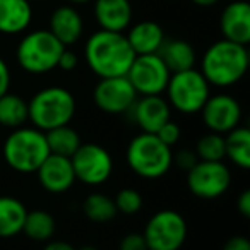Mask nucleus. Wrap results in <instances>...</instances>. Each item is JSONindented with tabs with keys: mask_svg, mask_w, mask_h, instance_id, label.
<instances>
[{
	"mask_svg": "<svg viewBox=\"0 0 250 250\" xmlns=\"http://www.w3.org/2000/svg\"><path fill=\"white\" fill-rule=\"evenodd\" d=\"M84 57L91 72L100 79L104 77L127 76L136 53L130 48L125 33L98 29L84 45Z\"/></svg>",
	"mask_w": 250,
	"mask_h": 250,
	"instance_id": "obj_1",
	"label": "nucleus"
},
{
	"mask_svg": "<svg viewBox=\"0 0 250 250\" xmlns=\"http://www.w3.org/2000/svg\"><path fill=\"white\" fill-rule=\"evenodd\" d=\"M249 50L245 45L219 40L212 43L201 59V74L209 86L229 87L240 83L249 70Z\"/></svg>",
	"mask_w": 250,
	"mask_h": 250,
	"instance_id": "obj_2",
	"label": "nucleus"
},
{
	"mask_svg": "<svg viewBox=\"0 0 250 250\" xmlns=\"http://www.w3.org/2000/svg\"><path fill=\"white\" fill-rule=\"evenodd\" d=\"M74 115L76 98L62 86L43 87L28 101V120L43 132L70 124Z\"/></svg>",
	"mask_w": 250,
	"mask_h": 250,
	"instance_id": "obj_3",
	"label": "nucleus"
},
{
	"mask_svg": "<svg viewBox=\"0 0 250 250\" xmlns=\"http://www.w3.org/2000/svg\"><path fill=\"white\" fill-rule=\"evenodd\" d=\"M50 156L45 132L36 127H18L4 143V160L18 173H36Z\"/></svg>",
	"mask_w": 250,
	"mask_h": 250,
	"instance_id": "obj_4",
	"label": "nucleus"
},
{
	"mask_svg": "<svg viewBox=\"0 0 250 250\" xmlns=\"http://www.w3.org/2000/svg\"><path fill=\"white\" fill-rule=\"evenodd\" d=\"M127 163L136 175L147 180H156L170 171L173 153L161 143L156 134L141 132L127 146Z\"/></svg>",
	"mask_w": 250,
	"mask_h": 250,
	"instance_id": "obj_5",
	"label": "nucleus"
},
{
	"mask_svg": "<svg viewBox=\"0 0 250 250\" xmlns=\"http://www.w3.org/2000/svg\"><path fill=\"white\" fill-rule=\"evenodd\" d=\"M63 48L48 29H35L21 38L16 48V60L24 72L40 76L57 69Z\"/></svg>",
	"mask_w": 250,
	"mask_h": 250,
	"instance_id": "obj_6",
	"label": "nucleus"
},
{
	"mask_svg": "<svg viewBox=\"0 0 250 250\" xmlns=\"http://www.w3.org/2000/svg\"><path fill=\"white\" fill-rule=\"evenodd\" d=\"M168 104L184 115H194L202 110L211 96V86L201 74V70L188 69L173 72L167 86Z\"/></svg>",
	"mask_w": 250,
	"mask_h": 250,
	"instance_id": "obj_7",
	"label": "nucleus"
},
{
	"mask_svg": "<svg viewBox=\"0 0 250 250\" xmlns=\"http://www.w3.org/2000/svg\"><path fill=\"white\" fill-rule=\"evenodd\" d=\"M187 233V221L180 212L161 209L149 218L143 235L149 250H180Z\"/></svg>",
	"mask_w": 250,
	"mask_h": 250,
	"instance_id": "obj_8",
	"label": "nucleus"
},
{
	"mask_svg": "<svg viewBox=\"0 0 250 250\" xmlns=\"http://www.w3.org/2000/svg\"><path fill=\"white\" fill-rule=\"evenodd\" d=\"M76 180L91 187L103 185L113 173V158L103 146L94 143L81 144L70 156Z\"/></svg>",
	"mask_w": 250,
	"mask_h": 250,
	"instance_id": "obj_9",
	"label": "nucleus"
},
{
	"mask_svg": "<svg viewBox=\"0 0 250 250\" xmlns=\"http://www.w3.org/2000/svg\"><path fill=\"white\" fill-rule=\"evenodd\" d=\"M231 173L223 161L199 160L187 171V187L195 197L211 201L218 199L229 188Z\"/></svg>",
	"mask_w": 250,
	"mask_h": 250,
	"instance_id": "obj_10",
	"label": "nucleus"
},
{
	"mask_svg": "<svg viewBox=\"0 0 250 250\" xmlns=\"http://www.w3.org/2000/svg\"><path fill=\"white\" fill-rule=\"evenodd\" d=\"M170 76L171 72L158 53L136 55L127 72V79L136 89L137 96H153L165 93Z\"/></svg>",
	"mask_w": 250,
	"mask_h": 250,
	"instance_id": "obj_11",
	"label": "nucleus"
},
{
	"mask_svg": "<svg viewBox=\"0 0 250 250\" xmlns=\"http://www.w3.org/2000/svg\"><path fill=\"white\" fill-rule=\"evenodd\" d=\"M137 93L129 83L127 76L104 77L94 86L93 101L101 111L110 115H120L130 111L137 100Z\"/></svg>",
	"mask_w": 250,
	"mask_h": 250,
	"instance_id": "obj_12",
	"label": "nucleus"
},
{
	"mask_svg": "<svg viewBox=\"0 0 250 250\" xmlns=\"http://www.w3.org/2000/svg\"><path fill=\"white\" fill-rule=\"evenodd\" d=\"M202 122L209 132L228 134L242 122V106L231 94H211L201 110Z\"/></svg>",
	"mask_w": 250,
	"mask_h": 250,
	"instance_id": "obj_13",
	"label": "nucleus"
},
{
	"mask_svg": "<svg viewBox=\"0 0 250 250\" xmlns=\"http://www.w3.org/2000/svg\"><path fill=\"white\" fill-rule=\"evenodd\" d=\"M38 182L50 194H63L76 184V175L70 158L52 154L36 170Z\"/></svg>",
	"mask_w": 250,
	"mask_h": 250,
	"instance_id": "obj_14",
	"label": "nucleus"
},
{
	"mask_svg": "<svg viewBox=\"0 0 250 250\" xmlns=\"http://www.w3.org/2000/svg\"><path fill=\"white\" fill-rule=\"evenodd\" d=\"M219 31L223 38L238 45L250 43V5L245 0L229 2L219 16Z\"/></svg>",
	"mask_w": 250,
	"mask_h": 250,
	"instance_id": "obj_15",
	"label": "nucleus"
},
{
	"mask_svg": "<svg viewBox=\"0 0 250 250\" xmlns=\"http://www.w3.org/2000/svg\"><path fill=\"white\" fill-rule=\"evenodd\" d=\"M132 110V118L143 132L156 134L161 125L171 118V106L161 94L141 96L136 100Z\"/></svg>",
	"mask_w": 250,
	"mask_h": 250,
	"instance_id": "obj_16",
	"label": "nucleus"
},
{
	"mask_svg": "<svg viewBox=\"0 0 250 250\" xmlns=\"http://www.w3.org/2000/svg\"><path fill=\"white\" fill-rule=\"evenodd\" d=\"M93 14L100 29L124 33L132 24L130 0H93Z\"/></svg>",
	"mask_w": 250,
	"mask_h": 250,
	"instance_id": "obj_17",
	"label": "nucleus"
},
{
	"mask_svg": "<svg viewBox=\"0 0 250 250\" xmlns=\"http://www.w3.org/2000/svg\"><path fill=\"white\" fill-rule=\"evenodd\" d=\"M48 31L62 43L63 46H72L83 38L84 33V21L81 12L76 5H59L53 9L50 16Z\"/></svg>",
	"mask_w": 250,
	"mask_h": 250,
	"instance_id": "obj_18",
	"label": "nucleus"
},
{
	"mask_svg": "<svg viewBox=\"0 0 250 250\" xmlns=\"http://www.w3.org/2000/svg\"><path fill=\"white\" fill-rule=\"evenodd\" d=\"M33 22V4L29 0H0V33L7 36L28 31Z\"/></svg>",
	"mask_w": 250,
	"mask_h": 250,
	"instance_id": "obj_19",
	"label": "nucleus"
},
{
	"mask_svg": "<svg viewBox=\"0 0 250 250\" xmlns=\"http://www.w3.org/2000/svg\"><path fill=\"white\" fill-rule=\"evenodd\" d=\"M127 29L129 31L125 38L136 55L158 53L165 43L163 28L154 21H139L136 24H130Z\"/></svg>",
	"mask_w": 250,
	"mask_h": 250,
	"instance_id": "obj_20",
	"label": "nucleus"
},
{
	"mask_svg": "<svg viewBox=\"0 0 250 250\" xmlns=\"http://www.w3.org/2000/svg\"><path fill=\"white\" fill-rule=\"evenodd\" d=\"M158 55L161 57V60L171 74L194 69L195 60H197L194 46L185 40H170V42L165 40Z\"/></svg>",
	"mask_w": 250,
	"mask_h": 250,
	"instance_id": "obj_21",
	"label": "nucleus"
},
{
	"mask_svg": "<svg viewBox=\"0 0 250 250\" xmlns=\"http://www.w3.org/2000/svg\"><path fill=\"white\" fill-rule=\"evenodd\" d=\"M26 206L12 195H0V238H12L22 231Z\"/></svg>",
	"mask_w": 250,
	"mask_h": 250,
	"instance_id": "obj_22",
	"label": "nucleus"
},
{
	"mask_svg": "<svg viewBox=\"0 0 250 250\" xmlns=\"http://www.w3.org/2000/svg\"><path fill=\"white\" fill-rule=\"evenodd\" d=\"M225 158L242 170L250 168V130L247 127H235L225 134Z\"/></svg>",
	"mask_w": 250,
	"mask_h": 250,
	"instance_id": "obj_23",
	"label": "nucleus"
},
{
	"mask_svg": "<svg viewBox=\"0 0 250 250\" xmlns=\"http://www.w3.org/2000/svg\"><path fill=\"white\" fill-rule=\"evenodd\" d=\"M28 120V101L18 94L5 93L0 96V125L5 129H18Z\"/></svg>",
	"mask_w": 250,
	"mask_h": 250,
	"instance_id": "obj_24",
	"label": "nucleus"
},
{
	"mask_svg": "<svg viewBox=\"0 0 250 250\" xmlns=\"http://www.w3.org/2000/svg\"><path fill=\"white\" fill-rule=\"evenodd\" d=\"M46 143H48V149L52 154H59V156L70 158L81 146V136L77 134L76 129H72L69 124L55 127L52 130L45 132Z\"/></svg>",
	"mask_w": 250,
	"mask_h": 250,
	"instance_id": "obj_25",
	"label": "nucleus"
},
{
	"mask_svg": "<svg viewBox=\"0 0 250 250\" xmlns=\"http://www.w3.org/2000/svg\"><path fill=\"white\" fill-rule=\"evenodd\" d=\"M55 218L50 212L43 211V209H35V211H28L26 214L22 233L35 242H48L55 235Z\"/></svg>",
	"mask_w": 250,
	"mask_h": 250,
	"instance_id": "obj_26",
	"label": "nucleus"
},
{
	"mask_svg": "<svg viewBox=\"0 0 250 250\" xmlns=\"http://www.w3.org/2000/svg\"><path fill=\"white\" fill-rule=\"evenodd\" d=\"M83 212L87 219L94 223H108L118 214L113 199L108 197L106 194H100V192L87 195L83 204Z\"/></svg>",
	"mask_w": 250,
	"mask_h": 250,
	"instance_id": "obj_27",
	"label": "nucleus"
},
{
	"mask_svg": "<svg viewBox=\"0 0 250 250\" xmlns=\"http://www.w3.org/2000/svg\"><path fill=\"white\" fill-rule=\"evenodd\" d=\"M195 154L201 161H223L225 158V136L208 132L197 141Z\"/></svg>",
	"mask_w": 250,
	"mask_h": 250,
	"instance_id": "obj_28",
	"label": "nucleus"
},
{
	"mask_svg": "<svg viewBox=\"0 0 250 250\" xmlns=\"http://www.w3.org/2000/svg\"><path fill=\"white\" fill-rule=\"evenodd\" d=\"M117 212L125 216H134L143 209V195L136 188H122L113 199Z\"/></svg>",
	"mask_w": 250,
	"mask_h": 250,
	"instance_id": "obj_29",
	"label": "nucleus"
},
{
	"mask_svg": "<svg viewBox=\"0 0 250 250\" xmlns=\"http://www.w3.org/2000/svg\"><path fill=\"white\" fill-rule=\"evenodd\" d=\"M156 136L160 137V141L161 143H165L167 146H175V144L180 141V137H182V130H180V127H178V124L177 122H173L170 118V120L167 122V124H163L158 129V132H156Z\"/></svg>",
	"mask_w": 250,
	"mask_h": 250,
	"instance_id": "obj_30",
	"label": "nucleus"
},
{
	"mask_svg": "<svg viewBox=\"0 0 250 250\" xmlns=\"http://www.w3.org/2000/svg\"><path fill=\"white\" fill-rule=\"evenodd\" d=\"M199 161L197 154L195 151H190V149H180L177 153H173V160H171V165H175L177 168L184 171H188L195 163Z\"/></svg>",
	"mask_w": 250,
	"mask_h": 250,
	"instance_id": "obj_31",
	"label": "nucleus"
},
{
	"mask_svg": "<svg viewBox=\"0 0 250 250\" xmlns=\"http://www.w3.org/2000/svg\"><path fill=\"white\" fill-rule=\"evenodd\" d=\"M118 250H147L144 235L143 233H127L120 240Z\"/></svg>",
	"mask_w": 250,
	"mask_h": 250,
	"instance_id": "obj_32",
	"label": "nucleus"
},
{
	"mask_svg": "<svg viewBox=\"0 0 250 250\" xmlns=\"http://www.w3.org/2000/svg\"><path fill=\"white\" fill-rule=\"evenodd\" d=\"M77 65H79V59H77V55L72 52V50H69L65 46V48H63V52L60 53V59H59L57 67H59V69H62V70H65V72H70V70H74Z\"/></svg>",
	"mask_w": 250,
	"mask_h": 250,
	"instance_id": "obj_33",
	"label": "nucleus"
},
{
	"mask_svg": "<svg viewBox=\"0 0 250 250\" xmlns=\"http://www.w3.org/2000/svg\"><path fill=\"white\" fill-rule=\"evenodd\" d=\"M9 87H11V69L7 62L0 57V96L9 93Z\"/></svg>",
	"mask_w": 250,
	"mask_h": 250,
	"instance_id": "obj_34",
	"label": "nucleus"
},
{
	"mask_svg": "<svg viewBox=\"0 0 250 250\" xmlns=\"http://www.w3.org/2000/svg\"><path fill=\"white\" fill-rule=\"evenodd\" d=\"M223 250H250V240L243 235H235L228 238V242L223 245Z\"/></svg>",
	"mask_w": 250,
	"mask_h": 250,
	"instance_id": "obj_35",
	"label": "nucleus"
},
{
	"mask_svg": "<svg viewBox=\"0 0 250 250\" xmlns=\"http://www.w3.org/2000/svg\"><path fill=\"white\" fill-rule=\"evenodd\" d=\"M236 209H238L243 218H250V190H243L242 194L238 195Z\"/></svg>",
	"mask_w": 250,
	"mask_h": 250,
	"instance_id": "obj_36",
	"label": "nucleus"
},
{
	"mask_svg": "<svg viewBox=\"0 0 250 250\" xmlns=\"http://www.w3.org/2000/svg\"><path fill=\"white\" fill-rule=\"evenodd\" d=\"M43 250H77V249H74L70 243L62 242V240H52V242L48 240Z\"/></svg>",
	"mask_w": 250,
	"mask_h": 250,
	"instance_id": "obj_37",
	"label": "nucleus"
},
{
	"mask_svg": "<svg viewBox=\"0 0 250 250\" xmlns=\"http://www.w3.org/2000/svg\"><path fill=\"white\" fill-rule=\"evenodd\" d=\"M192 4L199 5V7H212L219 2V0H190Z\"/></svg>",
	"mask_w": 250,
	"mask_h": 250,
	"instance_id": "obj_38",
	"label": "nucleus"
},
{
	"mask_svg": "<svg viewBox=\"0 0 250 250\" xmlns=\"http://www.w3.org/2000/svg\"><path fill=\"white\" fill-rule=\"evenodd\" d=\"M70 5H86L89 4V2H93V0H67Z\"/></svg>",
	"mask_w": 250,
	"mask_h": 250,
	"instance_id": "obj_39",
	"label": "nucleus"
},
{
	"mask_svg": "<svg viewBox=\"0 0 250 250\" xmlns=\"http://www.w3.org/2000/svg\"><path fill=\"white\" fill-rule=\"evenodd\" d=\"M77 250H96L93 245H84V247H81V249H77Z\"/></svg>",
	"mask_w": 250,
	"mask_h": 250,
	"instance_id": "obj_40",
	"label": "nucleus"
},
{
	"mask_svg": "<svg viewBox=\"0 0 250 250\" xmlns=\"http://www.w3.org/2000/svg\"><path fill=\"white\" fill-rule=\"evenodd\" d=\"M29 2L33 4V2H48V0H29Z\"/></svg>",
	"mask_w": 250,
	"mask_h": 250,
	"instance_id": "obj_41",
	"label": "nucleus"
},
{
	"mask_svg": "<svg viewBox=\"0 0 250 250\" xmlns=\"http://www.w3.org/2000/svg\"><path fill=\"white\" fill-rule=\"evenodd\" d=\"M147 250H149V249H147Z\"/></svg>",
	"mask_w": 250,
	"mask_h": 250,
	"instance_id": "obj_42",
	"label": "nucleus"
}]
</instances>
